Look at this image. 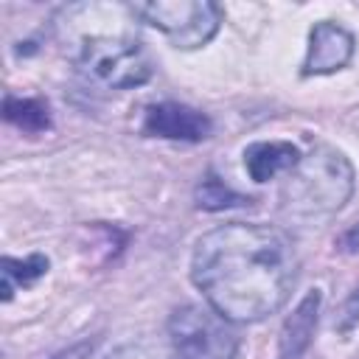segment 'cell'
<instances>
[{
  "label": "cell",
  "mask_w": 359,
  "mask_h": 359,
  "mask_svg": "<svg viewBox=\"0 0 359 359\" xmlns=\"http://www.w3.org/2000/svg\"><path fill=\"white\" fill-rule=\"evenodd\" d=\"M297 266V252L283 230L258 222H227L196 241L191 280L224 320L258 323L289 300Z\"/></svg>",
  "instance_id": "obj_1"
},
{
  "label": "cell",
  "mask_w": 359,
  "mask_h": 359,
  "mask_svg": "<svg viewBox=\"0 0 359 359\" xmlns=\"http://www.w3.org/2000/svg\"><path fill=\"white\" fill-rule=\"evenodd\" d=\"M353 182V165L342 151L331 146H314L297 160L292 171L283 174L280 210L292 219L331 216L351 199Z\"/></svg>",
  "instance_id": "obj_2"
},
{
  "label": "cell",
  "mask_w": 359,
  "mask_h": 359,
  "mask_svg": "<svg viewBox=\"0 0 359 359\" xmlns=\"http://www.w3.org/2000/svg\"><path fill=\"white\" fill-rule=\"evenodd\" d=\"M76 65L84 76L112 90L140 87L151 76V62L143 45L129 34L84 36L76 48Z\"/></svg>",
  "instance_id": "obj_3"
},
{
  "label": "cell",
  "mask_w": 359,
  "mask_h": 359,
  "mask_svg": "<svg viewBox=\"0 0 359 359\" xmlns=\"http://www.w3.org/2000/svg\"><path fill=\"white\" fill-rule=\"evenodd\" d=\"M168 345L174 359H236L238 334L210 306H180L168 317Z\"/></svg>",
  "instance_id": "obj_4"
},
{
  "label": "cell",
  "mask_w": 359,
  "mask_h": 359,
  "mask_svg": "<svg viewBox=\"0 0 359 359\" xmlns=\"http://www.w3.org/2000/svg\"><path fill=\"white\" fill-rule=\"evenodd\" d=\"M126 8L132 17L163 31L168 42L182 50L208 45L222 25V8L210 0H151Z\"/></svg>",
  "instance_id": "obj_5"
},
{
  "label": "cell",
  "mask_w": 359,
  "mask_h": 359,
  "mask_svg": "<svg viewBox=\"0 0 359 359\" xmlns=\"http://www.w3.org/2000/svg\"><path fill=\"white\" fill-rule=\"evenodd\" d=\"M353 48H356V39L345 25L323 20L309 31V48H306V59H303L300 73L303 76L337 73L353 59Z\"/></svg>",
  "instance_id": "obj_6"
},
{
  "label": "cell",
  "mask_w": 359,
  "mask_h": 359,
  "mask_svg": "<svg viewBox=\"0 0 359 359\" xmlns=\"http://www.w3.org/2000/svg\"><path fill=\"white\" fill-rule=\"evenodd\" d=\"M143 135L151 137H165V140H205L213 129L210 118L188 104H177V101H163V104H151L143 112V123H140Z\"/></svg>",
  "instance_id": "obj_7"
},
{
  "label": "cell",
  "mask_w": 359,
  "mask_h": 359,
  "mask_svg": "<svg viewBox=\"0 0 359 359\" xmlns=\"http://www.w3.org/2000/svg\"><path fill=\"white\" fill-rule=\"evenodd\" d=\"M300 157V149L289 140H261L244 149V168L252 182H266L278 174L292 171Z\"/></svg>",
  "instance_id": "obj_8"
},
{
  "label": "cell",
  "mask_w": 359,
  "mask_h": 359,
  "mask_svg": "<svg viewBox=\"0 0 359 359\" xmlns=\"http://www.w3.org/2000/svg\"><path fill=\"white\" fill-rule=\"evenodd\" d=\"M317 311H320V292H309L297 309L292 311V317H286L283 328H280V348H278V359H297L317 328Z\"/></svg>",
  "instance_id": "obj_9"
},
{
  "label": "cell",
  "mask_w": 359,
  "mask_h": 359,
  "mask_svg": "<svg viewBox=\"0 0 359 359\" xmlns=\"http://www.w3.org/2000/svg\"><path fill=\"white\" fill-rule=\"evenodd\" d=\"M3 115L8 123H14L17 129L28 132V135H39L45 129H50V112L48 104L39 98H22V95H6L3 101Z\"/></svg>",
  "instance_id": "obj_10"
},
{
  "label": "cell",
  "mask_w": 359,
  "mask_h": 359,
  "mask_svg": "<svg viewBox=\"0 0 359 359\" xmlns=\"http://www.w3.org/2000/svg\"><path fill=\"white\" fill-rule=\"evenodd\" d=\"M48 272V258L34 252L28 255L25 261H17V258H3L0 261V275H3V300H11L14 289L17 286H31L34 280H39L42 275Z\"/></svg>",
  "instance_id": "obj_11"
},
{
  "label": "cell",
  "mask_w": 359,
  "mask_h": 359,
  "mask_svg": "<svg viewBox=\"0 0 359 359\" xmlns=\"http://www.w3.org/2000/svg\"><path fill=\"white\" fill-rule=\"evenodd\" d=\"M244 202H250V199H244L241 194L230 191V188H227L222 180H216L213 174L205 177V180L199 182V188H196V205H199L202 210H224V208H238V205H244Z\"/></svg>",
  "instance_id": "obj_12"
},
{
  "label": "cell",
  "mask_w": 359,
  "mask_h": 359,
  "mask_svg": "<svg viewBox=\"0 0 359 359\" xmlns=\"http://www.w3.org/2000/svg\"><path fill=\"white\" fill-rule=\"evenodd\" d=\"M107 359H174V353H171L168 339H165V345H157V342H129V345L115 348Z\"/></svg>",
  "instance_id": "obj_13"
},
{
  "label": "cell",
  "mask_w": 359,
  "mask_h": 359,
  "mask_svg": "<svg viewBox=\"0 0 359 359\" xmlns=\"http://www.w3.org/2000/svg\"><path fill=\"white\" fill-rule=\"evenodd\" d=\"M356 320H359V289L345 300V306H342V317H339L337 328H339V331H348Z\"/></svg>",
  "instance_id": "obj_14"
}]
</instances>
